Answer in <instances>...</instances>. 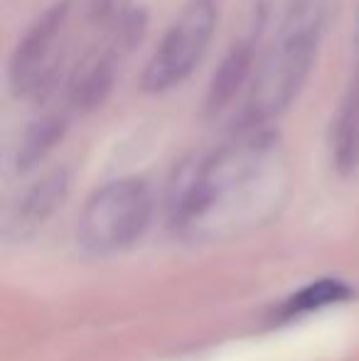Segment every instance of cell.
<instances>
[{
	"mask_svg": "<svg viewBox=\"0 0 359 361\" xmlns=\"http://www.w3.org/2000/svg\"><path fill=\"white\" fill-rule=\"evenodd\" d=\"M288 190V165L269 128H239L229 143L195 155L175 170L168 219L190 238H226L278 209Z\"/></svg>",
	"mask_w": 359,
	"mask_h": 361,
	"instance_id": "6da1fadb",
	"label": "cell"
},
{
	"mask_svg": "<svg viewBox=\"0 0 359 361\" xmlns=\"http://www.w3.org/2000/svg\"><path fill=\"white\" fill-rule=\"evenodd\" d=\"M322 32V8L315 0H300L273 35L246 96L239 128H266L271 118L288 109L315 62L317 42Z\"/></svg>",
	"mask_w": 359,
	"mask_h": 361,
	"instance_id": "7a4b0ae2",
	"label": "cell"
},
{
	"mask_svg": "<svg viewBox=\"0 0 359 361\" xmlns=\"http://www.w3.org/2000/svg\"><path fill=\"white\" fill-rule=\"evenodd\" d=\"M153 219V195L138 177H123L99 187L87 200L77 224V238L89 253L109 256L133 246Z\"/></svg>",
	"mask_w": 359,
	"mask_h": 361,
	"instance_id": "3957f363",
	"label": "cell"
},
{
	"mask_svg": "<svg viewBox=\"0 0 359 361\" xmlns=\"http://www.w3.org/2000/svg\"><path fill=\"white\" fill-rule=\"evenodd\" d=\"M217 20L219 0H187L145 64L140 76L143 91L163 94L195 72L212 42Z\"/></svg>",
	"mask_w": 359,
	"mask_h": 361,
	"instance_id": "277c9868",
	"label": "cell"
},
{
	"mask_svg": "<svg viewBox=\"0 0 359 361\" xmlns=\"http://www.w3.org/2000/svg\"><path fill=\"white\" fill-rule=\"evenodd\" d=\"M72 15V0L52 3L15 47L10 57V89L18 96L42 91L54 79L59 64V42Z\"/></svg>",
	"mask_w": 359,
	"mask_h": 361,
	"instance_id": "5b68a950",
	"label": "cell"
},
{
	"mask_svg": "<svg viewBox=\"0 0 359 361\" xmlns=\"http://www.w3.org/2000/svg\"><path fill=\"white\" fill-rule=\"evenodd\" d=\"M69 190V175L64 167L47 172L44 177H39L28 192L18 200L13 214H10L8 224H5V236L23 238L30 236L35 228H39L52 212L64 202Z\"/></svg>",
	"mask_w": 359,
	"mask_h": 361,
	"instance_id": "8992f818",
	"label": "cell"
},
{
	"mask_svg": "<svg viewBox=\"0 0 359 361\" xmlns=\"http://www.w3.org/2000/svg\"><path fill=\"white\" fill-rule=\"evenodd\" d=\"M256 32H249L246 37H241L239 42L231 44V49L224 54V59L219 62V67L214 69V76L209 81L207 89V101L205 111L209 116H217L236 99L244 84L249 81L251 72H254L256 62Z\"/></svg>",
	"mask_w": 359,
	"mask_h": 361,
	"instance_id": "52a82bcc",
	"label": "cell"
},
{
	"mask_svg": "<svg viewBox=\"0 0 359 361\" xmlns=\"http://www.w3.org/2000/svg\"><path fill=\"white\" fill-rule=\"evenodd\" d=\"M332 162L340 175L359 167V67L332 126Z\"/></svg>",
	"mask_w": 359,
	"mask_h": 361,
	"instance_id": "ba28073f",
	"label": "cell"
},
{
	"mask_svg": "<svg viewBox=\"0 0 359 361\" xmlns=\"http://www.w3.org/2000/svg\"><path fill=\"white\" fill-rule=\"evenodd\" d=\"M114 57L116 52L109 47L79 64L69 84V101L74 109L91 111L109 96L114 84Z\"/></svg>",
	"mask_w": 359,
	"mask_h": 361,
	"instance_id": "9c48e42d",
	"label": "cell"
},
{
	"mask_svg": "<svg viewBox=\"0 0 359 361\" xmlns=\"http://www.w3.org/2000/svg\"><path fill=\"white\" fill-rule=\"evenodd\" d=\"M64 130H67V118L57 114H47L42 118L32 121L25 130L23 140L15 152V167L18 172H25L35 167L54 145L62 140Z\"/></svg>",
	"mask_w": 359,
	"mask_h": 361,
	"instance_id": "30bf717a",
	"label": "cell"
},
{
	"mask_svg": "<svg viewBox=\"0 0 359 361\" xmlns=\"http://www.w3.org/2000/svg\"><path fill=\"white\" fill-rule=\"evenodd\" d=\"M352 298V288L347 283L337 281V278H320V281L310 283L303 290H298L296 295L286 300L281 305V317H298V314L312 312V310H322L327 305L345 302Z\"/></svg>",
	"mask_w": 359,
	"mask_h": 361,
	"instance_id": "8fae6325",
	"label": "cell"
}]
</instances>
